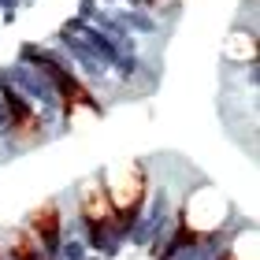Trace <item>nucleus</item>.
<instances>
[{
    "instance_id": "1",
    "label": "nucleus",
    "mask_w": 260,
    "mask_h": 260,
    "mask_svg": "<svg viewBox=\"0 0 260 260\" xmlns=\"http://www.w3.org/2000/svg\"><path fill=\"white\" fill-rule=\"evenodd\" d=\"M104 193H108V205H112L115 231H126L130 223L138 219V212L149 197V171L141 168L138 160L119 164V168H112L108 182H104Z\"/></svg>"
},
{
    "instance_id": "2",
    "label": "nucleus",
    "mask_w": 260,
    "mask_h": 260,
    "mask_svg": "<svg viewBox=\"0 0 260 260\" xmlns=\"http://www.w3.org/2000/svg\"><path fill=\"white\" fill-rule=\"evenodd\" d=\"M227 197H223L216 186H201V190H193L190 197H186L182 205V238H212L223 223H227Z\"/></svg>"
},
{
    "instance_id": "3",
    "label": "nucleus",
    "mask_w": 260,
    "mask_h": 260,
    "mask_svg": "<svg viewBox=\"0 0 260 260\" xmlns=\"http://www.w3.org/2000/svg\"><path fill=\"white\" fill-rule=\"evenodd\" d=\"M78 216H82V223L93 231V242L104 245V234L115 227V223H112L108 193H104V182H86V186L78 190Z\"/></svg>"
},
{
    "instance_id": "4",
    "label": "nucleus",
    "mask_w": 260,
    "mask_h": 260,
    "mask_svg": "<svg viewBox=\"0 0 260 260\" xmlns=\"http://www.w3.org/2000/svg\"><path fill=\"white\" fill-rule=\"evenodd\" d=\"M26 231L41 242V249H45V253H52L56 245H60V208H56L52 201H49V205H41V208H34V212H30Z\"/></svg>"
},
{
    "instance_id": "5",
    "label": "nucleus",
    "mask_w": 260,
    "mask_h": 260,
    "mask_svg": "<svg viewBox=\"0 0 260 260\" xmlns=\"http://www.w3.org/2000/svg\"><path fill=\"white\" fill-rule=\"evenodd\" d=\"M223 52H227L234 63H253L256 60V34H249V30H231Z\"/></svg>"
},
{
    "instance_id": "6",
    "label": "nucleus",
    "mask_w": 260,
    "mask_h": 260,
    "mask_svg": "<svg viewBox=\"0 0 260 260\" xmlns=\"http://www.w3.org/2000/svg\"><path fill=\"white\" fill-rule=\"evenodd\" d=\"M8 249L15 260H49V253L41 249V242L34 238L30 231H11L8 234Z\"/></svg>"
},
{
    "instance_id": "7",
    "label": "nucleus",
    "mask_w": 260,
    "mask_h": 260,
    "mask_svg": "<svg viewBox=\"0 0 260 260\" xmlns=\"http://www.w3.org/2000/svg\"><path fill=\"white\" fill-rule=\"evenodd\" d=\"M11 138L19 141V145H30V141H38L41 138V119L38 115H30V112H22L15 123H11Z\"/></svg>"
}]
</instances>
